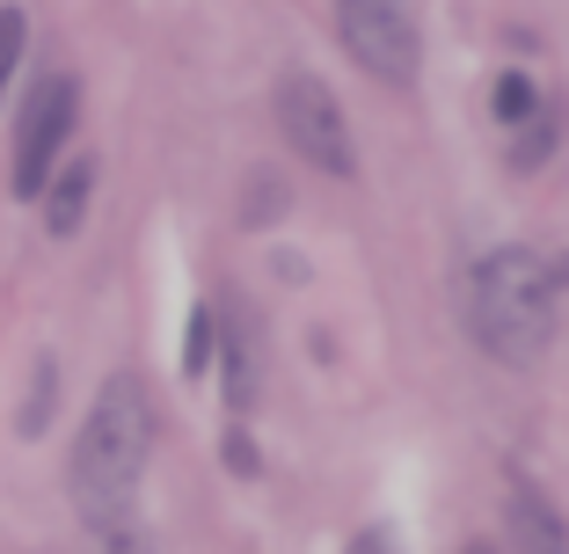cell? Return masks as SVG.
Instances as JSON below:
<instances>
[{
    "mask_svg": "<svg viewBox=\"0 0 569 554\" xmlns=\"http://www.w3.org/2000/svg\"><path fill=\"white\" fill-rule=\"evenodd\" d=\"M153 453V409L147 386L132 372L102 380L96 409H88L81 437H73L67 460V488L73 511H81V533H118V525H139V474H147Z\"/></svg>",
    "mask_w": 569,
    "mask_h": 554,
    "instance_id": "cell-1",
    "label": "cell"
},
{
    "mask_svg": "<svg viewBox=\"0 0 569 554\" xmlns=\"http://www.w3.org/2000/svg\"><path fill=\"white\" fill-rule=\"evenodd\" d=\"M468 321L497 365H540L555 343V278L533 249H497L475 263L468 285Z\"/></svg>",
    "mask_w": 569,
    "mask_h": 554,
    "instance_id": "cell-2",
    "label": "cell"
},
{
    "mask_svg": "<svg viewBox=\"0 0 569 554\" xmlns=\"http://www.w3.org/2000/svg\"><path fill=\"white\" fill-rule=\"evenodd\" d=\"M278 132H284V147L300 153V161H315L321 175H358L351 124H343V102H336L329 81L284 73L278 81Z\"/></svg>",
    "mask_w": 569,
    "mask_h": 554,
    "instance_id": "cell-3",
    "label": "cell"
},
{
    "mask_svg": "<svg viewBox=\"0 0 569 554\" xmlns=\"http://www.w3.org/2000/svg\"><path fill=\"white\" fill-rule=\"evenodd\" d=\"M336 30H343V51L372 73L380 88H409L417 81V8L409 0H336Z\"/></svg>",
    "mask_w": 569,
    "mask_h": 554,
    "instance_id": "cell-4",
    "label": "cell"
},
{
    "mask_svg": "<svg viewBox=\"0 0 569 554\" xmlns=\"http://www.w3.org/2000/svg\"><path fill=\"white\" fill-rule=\"evenodd\" d=\"M73 118H81V81L73 73H44L22 102V124H16V169H8V190L16 198H44L51 169L73 139Z\"/></svg>",
    "mask_w": 569,
    "mask_h": 554,
    "instance_id": "cell-5",
    "label": "cell"
},
{
    "mask_svg": "<svg viewBox=\"0 0 569 554\" xmlns=\"http://www.w3.org/2000/svg\"><path fill=\"white\" fill-rule=\"evenodd\" d=\"M503 496H511V511H503V525H511V554H569V533H562V518H555V504L526 482V474H511Z\"/></svg>",
    "mask_w": 569,
    "mask_h": 554,
    "instance_id": "cell-6",
    "label": "cell"
},
{
    "mask_svg": "<svg viewBox=\"0 0 569 554\" xmlns=\"http://www.w3.org/2000/svg\"><path fill=\"white\" fill-rule=\"evenodd\" d=\"M256 351H263V343H256V321L241 314V306H227V314H219V357H227V409H234V416H249L256 394H263Z\"/></svg>",
    "mask_w": 569,
    "mask_h": 554,
    "instance_id": "cell-7",
    "label": "cell"
},
{
    "mask_svg": "<svg viewBox=\"0 0 569 554\" xmlns=\"http://www.w3.org/2000/svg\"><path fill=\"white\" fill-rule=\"evenodd\" d=\"M88 198H96V161H88V153H73V161H59V169H51V183H44V226L59 241L81 234Z\"/></svg>",
    "mask_w": 569,
    "mask_h": 554,
    "instance_id": "cell-8",
    "label": "cell"
},
{
    "mask_svg": "<svg viewBox=\"0 0 569 554\" xmlns=\"http://www.w3.org/2000/svg\"><path fill=\"white\" fill-rule=\"evenodd\" d=\"M51 402H59V357H37V372H30V402H22V416H16V431L22 437H44V423H51Z\"/></svg>",
    "mask_w": 569,
    "mask_h": 554,
    "instance_id": "cell-9",
    "label": "cell"
},
{
    "mask_svg": "<svg viewBox=\"0 0 569 554\" xmlns=\"http://www.w3.org/2000/svg\"><path fill=\"white\" fill-rule=\"evenodd\" d=\"M555 139H562V110H555V102H540L533 118L519 124V147H511V169H540Z\"/></svg>",
    "mask_w": 569,
    "mask_h": 554,
    "instance_id": "cell-10",
    "label": "cell"
},
{
    "mask_svg": "<svg viewBox=\"0 0 569 554\" xmlns=\"http://www.w3.org/2000/svg\"><path fill=\"white\" fill-rule=\"evenodd\" d=\"M489 110H497V124H526L540 110V95H533V81H526V73H503V81L489 88Z\"/></svg>",
    "mask_w": 569,
    "mask_h": 554,
    "instance_id": "cell-11",
    "label": "cell"
},
{
    "mask_svg": "<svg viewBox=\"0 0 569 554\" xmlns=\"http://www.w3.org/2000/svg\"><path fill=\"white\" fill-rule=\"evenodd\" d=\"M212 351H219V314L198 306V314H190V336H183V372H190V380L212 365Z\"/></svg>",
    "mask_w": 569,
    "mask_h": 554,
    "instance_id": "cell-12",
    "label": "cell"
},
{
    "mask_svg": "<svg viewBox=\"0 0 569 554\" xmlns=\"http://www.w3.org/2000/svg\"><path fill=\"white\" fill-rule=\"evenodd\" d=\"M22 44H30V16L22 8H0V95H8V81L22 67Z\"/></svg>",
    "mask_w": 569,
    "mask_h": 554,
    "instance_id": "cell-13",
    "label": "cell"
},
{
    "mask_svg": "<svg viewBox=\"0 0 569 554\" xmlns=\"http://www.w3.org/2000/svg\"><path fill=\"white\" fill-rule=\"evenodd\" d=\"M88 554H153L139 525H118V533H88Z\"/></svg>",
    "mask_w": 569,
    "mask_h": 554,
    "instance_id": "cell-14",
    "label": "cell"
},
{
    "mask_svg": "<svg viewBox=\"0 0 569 554\" xmlns=\"http://www.w3.org/2000/svg\"><path fill=\"white\" fill-rule=\"evenodd\" d=\"M219 453H227V467H234V474H256V445H249V431H227V445H219Z\"/></svg>",
    "mask_w": 569,
    "mask_h": 554,
    "instance_id": "cell-15",
    "label": "cell"
},
{
    "mask_svg": "<svg viewBox=\"0 0 569 554\" xmlns=\"http://www.w3.org/2000/svg\"><path fill=\"white\" fill-rule=\"evenodd\" d=\"M351 554H395V540H387L380 525H372V533H358V540H351Z\"/></svg>",
    "mask_w": 569,
    "mask_h": 554,
    "instance_id": "cell-16",
    "label": "cell"
},
{
    "mask_svg": "<svg viewBox=\"0 0 569 554\" xmlns=\"http://www.w3.org/2000/svg\"><path fill=\"white\" fill-rule=\"evenodd\" d=\"M548 278H555V292H569V255H562V263L548 270Z\"/></svg>",
    "mask_w": 569,
    "mask_h": 554,
    "instance_id": "cell-17",
    "label": "cell"
},
{
    "mask_svg": "<svg viewBox=\"0 0 569 554\" xmlns=\"http://www.w3.org/2000/svg\"><path fill=\"white\" fill-rule=\"evenodd\" d=\"M460 554H497V547H489V540H475V547H460Z\"/></svg>",
    "mask_w": 569,
    "mask_h": 554,
    "instance_id": "cell-18",
    "label": "cell"
}]
</instances>
